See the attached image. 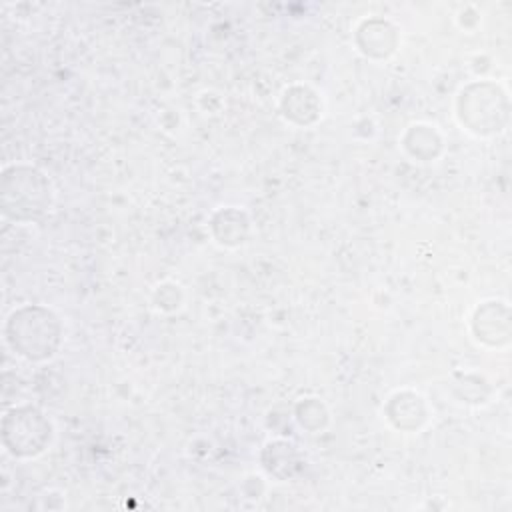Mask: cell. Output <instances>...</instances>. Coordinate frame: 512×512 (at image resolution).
<instances>
[{"label":"cell","mask_w":512,"mask_h":512,"mask_svg":"<svg viewBox=\"0 0 512 512\" xmlns=\"http://www.w3.org/2000/svg\"><path fill=\"white\" fill-rule=\"evenodd\" d=\"M8 340L18 354L42 360L54 354L60 342V324L50 310L28 306L14 312L8 320Z\"/></svg>","instance_id":"6da1fadb"},{"label":"cell","mask_w":512,"mask_h":512,"mask_svg":"<svg viewBox=\"0 0 512 512\" xmlns=\"http://www.w3.org/2000/svg\"><path fill=\"white\" fill-rule=\"evenodd\" d=\"M50 202V188L34 168L14 166L2 178V208L14 220L38 218Z\"/></svg>","instance_id":"7a4b0ae2"},{"label":"cell","mask_w":512,"mask_h":512,"mask_svg":"<svg viewBox=\"0 0 512 512\" xmlns=\"http://www.w3.org/2000/svg\"><path fill=\"white\" fill-rule=\"evenodd\" d=\"M506 116V96L494 84H474L460 96V118L478 134L502 130Z\"/></svg>","instance_id":"3957f363"},{"label":"cell","mask_w":512,"mask_h":512,"mask_svg":"<svg viewBox=\"0 0 512 512\" xmlns=\"http://www.w3.org/2000/svg\"><path fill=\"white\" fill-rule=\"evenodd\" d=\"M2 436L10 452L28 456L46 446L50 440V424L36 408H14L4 418Z\"/></svg>","instance_id":"277c9868"},{"label":"cell","mask_w":512,"mask_h":512,"mask_svg":"<svg viewBox=\"0 0 512 512\" xmlns=\"http://www.w3.org/2000/svg\"><path fill=\"white\" fill-rule=\"evenodd\" d=\"M358 44L370 56H386L394 50L396 32L384 20H366L358 28Z\"/></svg>","instance_id":"5b68a950"},{"label":"cell","mask_w":512,"mask_h":512,"mask_svg":"<svg viewBox=\"0 0 512 512\" xmlns=\"http://www.w3.org/2000/svg\"><path fill=\"white\" fill-rule=\"evenodd\" d=\"M318 112V104L316 98L310 90L306 88H294L290 92H286L284 98V114L290 116L292 120L306 124L310 122V118H316Z\"/></svg>","instance_id":"8992f818"}]
</instances>
